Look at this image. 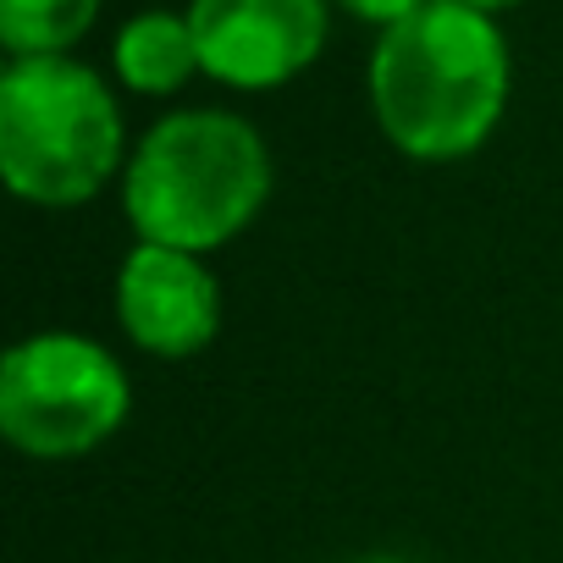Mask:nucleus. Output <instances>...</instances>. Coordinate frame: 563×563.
I'll return each instance as SVG.
<instances>
[{
    "label": "nucleus",
    "instance_id": "f257e3e1",
    "mask_svg": "<svg viewBox=\"0 0 563 563\" xmlns=\"http://www.w3.org/2000/svg\"><path fill=\"white\" fill-rule=\"evenodd\" d=\"M514 56L497 18L431 0L371 51V117L382 139L426 166L470 161L503 122Z\"/></svg>",
    "mask_w": 563,
    "mask_h": 563
},
{
    "label": "nucleus",
    "instance_id": "f03ea898",
    "mask_svg": "<svg viewBox=\"0 0 563 563\" xmlns=\"http://www.w3.org/2000/svg\"><path fill=\"white\" fill-rule=\"evenodd\" d=\"M117 188L133 243H166L210 260L265 216L276 166L249 117L188 106L144 128Z\"/></svg>",
    "mask_w": 563,
    "mask_h": 563
},
{
    "label": "nucleus",
    "instance_id": "7ed1b4c3",
    "mask_svg": "<svg viewBox=\"0 0 563 563\" xmlns=\"http://www.w3.org/2000/svg\"><path fill=\"white\" fill-rule=\"evenodd\" d=\"M128 122L111 84L78 56H29L0 73V177L34 210H78L128 172Z\"/></svg>",
    "mask_w": 563,
    "mask_h": 563
},
{
    "label": "nucleus",
    "instance_id": "20e7f679",
    "mask_svg": "<svg viewBox=\"0 0 563 563\" xmlns=\"http://www.w3.org/2000/svg\"><path fill=\"white\" fill-rule=\"evenodd\" d=\"M133 420V376L89 332L45 327L0 354V437L12 453L67 464L100 453Z\"/></svg>",
    "mask_w": 563,
    "mask_h": 563
},
{
    "label": "nucleus",
    "instance_id": "39448f33",
    "mask_svg": "<svg viewBox=\"0 0 563 563\" xmlns=\"http://www.w3.org/2000/svg\"><path fill=\"white\" fill-rule=\"evenodd\" d=\"M188 29L210 84L265 95L310 73L327 51V0H188Z\"/></svg>",
    "mask_w": 563,
    "mask_h": 563
},
{
    "label": "nucleus",
    "instance_id": "423d86ee",
    "mask_svg": "<svg viewBox=\"0 0 563 563\" xmlns=\"http://www.w3.org/2000/svg\"><path fill=\"white\" fill-rule=\"evenodd\" d=\"M111 316L122 338L161 365L199 360L221 338V276L205 254L166 243H128L111 276Z\"/></svg>",
    "mask_w": 563,
    "mask_h": 563
},
{
    "label": "nucleus",
    "instance_id": "0eeeda50",
    "mask_svg": "<svg viewBox=\"0 0 563 563\" xmlns=\"http://www.w3.org/2000/svg\"><path fill=\"white\" fill-rule=\"evenodd\" d=\"M111 73L128 95H144V100H166V95L188 89L205 73L188 12L150 7V12L128 18L111 40Z\"/></svg>",
    "mask_w": 563,
    "mask_h": 563
},
{
    "label": "nucleus",
    "instance_id": "6e6552de",
    "mask_svg": "<svg viewBox=\"0 0 563 563\" xmlns=\"http://www.w3.org/2000/svg\"><path fill=\"white\" fill-rule=\"evenodd\" d=\"M100 0H0V45L12 62L29 56H73V45L95 29Z\"/></svg>",
    "mask_w": 563,
    "mask_h": 563
},
{
    "label": "nucleus",
    "instance_id": "1a4fd4ad",
    "mask_svg": "<svg viewBox=\"0 0 563 563\" xmlns=\"http://www.w3.org/2000/svg\"><path fill=\"white\" fill-rule=\"evenodd\" d=\"M338 7L343 12H354L360 23H371V29H398L404 18H415V12H426L431 7V0H338Z\"/></svg>",
    "mask_w": 563,
    "mask_h": 563
},
{
    "label": "nucleus",
    "instance_id": "9d476101",
    "mask_svg": "<svg viewBox=\"0 0 563 563\" xmlns=\"http://www.w3.org/2000/svg\"><path fill=\"white\" fill-rule=\"evenodd\" d=\"M459 7H475V12L497 18V12H508V7H525V0H459Z\"/></svg>",
    "mask_w": 563,
    "mask_h": 563
},
{
    "label": "nucleus",
    "instance_id": "9b49d317",
    "mask_svg": "<svg viewBox=\"0 0 563 563\" xmlns=\"http://www.w3.org/2000/svg\"><path fill=\"white\" fill-rule=\"evenodd\" d=\"M349 563H420V558H409V552H360Z\"/></svg>",
    "mask_w": 563,
    "mask_h": 563
}]
</instances>
